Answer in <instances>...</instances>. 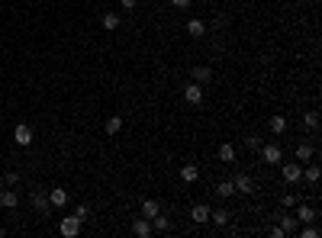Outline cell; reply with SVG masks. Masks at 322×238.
<instances>
[{"instance_id":"32","label":"cell","mask_w":322,"mask_h":238,"mask_svg":"<svg viewBox=\"0 0 322 238\" xmlns=\"http://www.w3.org/2000/svg\"><path fill=\"white\" fill-rule=\"evenodd\" d=\"M119 6H122V10H135V6H139V0H119Z\"/></svg>"},{"instance_id":"3","label":"cell","mask_w":322,"mask_h":238,"mask_svg":"<svg viewBox=\"0 0 322 238\" xmlns=\"http://www.w3.org/2000/svg\"><path fill=\"white\" fill-rule=\"evenodd\" d=\"M261 158H264V164H280L284 161V152H280V145H261Z\"/></svg>"},{"instance_id":"7","label":"cell","mask_w":322,"mask_h":238,"mask_svg":"<svg viewBox=\"0 0 322 238\" xmlns=\"http://www.w3.org/2000/svg\"><path fill=\"white\" fill-rule=\"evenodd\" d=\"M319 219V213L313 206H306V203H300V209H297V222L300 226H306V222H316Z\"/></svg>"},{"instance_id":"35","label":"cell","mask_w":322,"mask_h":238,"mask_svg":"<svg viewBox=\"0 0 322 238\" xmlns=\"http://www.w3.org/2000/svg\"><path fill=\"white\" fill-rule=\"evenodd\" d=\"M3 235H6V232H3V229H0V238H3Z\"/></svg>"},{"instance_id":"28","label":"cell","mask_w":322,"mask_h":238,"mask_svg":"<svg viewBox=\"0 0 322 238\" xmlns=\"http://www.w3.org/2000/svg\"><path fill=\"white\" fill-rule=\"evenodd\" d=\"M303 174H306V180H310V183H319V167H316V164H310Z\"/></svg>"},{"instance_id":"6","label":"cell","mask_w":322,"mask_h":238,"mask_svg":"<svg viewBox=\"0 0 322 238\" xmlns=\"http://www.w3.org/2000/svg\"><path fill=\"white\" fill-rule=\"evenodd\" d=\"M235 193H255V180L248 177V174H235Z\"/></svg>"},{"instance_id":"24","label":"cell","mask_w":322,"mask_h":238,"mask_svg":"<svg viewBox=\"0 0 322 238\" xmlns=\"http://www.w3.org/2000/svg\"><path fill=\"white\" fill-rule=\"evenodd\" d=\"M297 226H300V222H297V216H280V229H284L287 235H290V232H297Z\"/></svg>"},{"instance_id":"23","label":"cell","mask_w":322,"mask_h":238,"mask_svg":"<svg viewBox=\"0 0 322 238\" xmlns=\"http://www.w3.org/2000/svg\"><path fill=\"white\" fill-rule=\"evenodd\" d=\"M158 213H161V206L155 200H145V203H142V216H145V219H152V216H158Z\"/></svg>"},{"instance_id":"4","label":"cell","mask_w":322,"mask_h":238,"mask_svg":"<svg viewBox=\"0 0 322 238\" xmlns=\"http://www.w3.org/2000/svg\"><path fill=\"white\" fill-rule=\"evenodd\" d=\"M184 100H187V103H194V106H200L203 103V87L197 84V80H190V84L184 87Z\"/></svg>"},{"instance_id":"5","label":"cell","mask_w":322,"mask_h":238,"mask_svg":"<svg viewBox=\"0 0 322 238\" xmlns=\"http://www.w3.org/2000/svg\"><path fill=\"white\" fill-rule=\"evenodd\" d=\"M13 142H16L19 148H26V145H32V129L26 126V122H19L16 129H13Z\"/></svg>"},{"instance_id":"33","label":"cell","mask_w":322,"mask_h":238,"mask_svg":"<svg viewBox=\"0 0 322 238\" xmlns=\"http://www.w3.org/2000/svg\"><path fill=\"white\" fill-rule=\"evenodd\" d=\"M280 203H284V206H297V196H293V193H284V200H280Z\"/></svg>"},{"instance_id":"11","label":"cell","mask_w":322,"mask_h":238,"mask_svg":"<svg viewBox=\"0 0 322 238\" xmlns=\"http://www.w3.org/2000/svg\"><path fill=\"white\" fill-rule=\"evenodd\" d=\"M100 23H104V29H107V32H113V29H119L122 16H119L116 10H109V13H104V19H100Z\"/></svg>"},{"instance_id":"27","label":"cell","mask_w":322,"mask_h":238,"mask_svg":"<svg viewBox=\"0 0 322 238\" xmlns=\"http://www.w3.org/2000/svg\"><path fill=\"white\" fill-rule=\"evenodd\" d=\"M303 122H306V129H313V132H316V129H319V113H306Z\"/></svg>"},{"instance_id":"9","label":"cell","mask_w":322,"mask_h":238,"mask_svg":"<svg viewBox=\"0 0 322 238\" xmlns=\"http://www.w3.org/2000/svg\"><path fill=\"white\" fill-rule=\"evenodd\" d=\"M190 219H194L197 226H207V222H210V206H203V203H197V206L190 209Z\"/></svg>"},{"instance_id":"30","label":"cell","mask_w":322,"mask_h":238,"mask_svg":"<svg viewBox=\"0 0 322 238\" xmlns=\"http://www.w3.org/2000/svg\"><path fill=\"white\" fill-rule=\"evenodd\" d=\"M303 238H319V229H316V226H310V222H306V229H303Z\"/></svg>"},{"instance_id":"29","label":"cell","mask_w":322,"mask_h":238,"mask_svg":"<svg viewBox=\"0 0 322 238\" xmlns=\"http://www.w3.org/2000/svg\"><path fill=\"white\" fill-rule=\"evenodd\" d=\"M3 183H6V187H16V183H19V174H16V171H10V174L3 177Z\"/></svg>"},{"instance_id":"14","label":"cell","mask_w":322,"mask_h":238,"mask_svg":"<svg viewBox=\"0 0 322 238\" xmlns=\"http://www.w3.org/2000/svg\"><path fill=\"white\" fill-rule=\"evenodd\" d=\"M16 203H19L16 190H0V206H3V209H13Z\"/></svg>"},{"instance_id":"13","label":"cell","mask_w":322,"mask_h":238,"mask_svg":"<svg viewBox=\"0 0 322 238\" xmlns=\"http://www.w3.org/2000/svg\"><path fill=\"white\" fill-rule=\"evenodd\" d=\"M49 203H52V206H65V203H68V190L65 187L49 190Z\"/></svg>"},{"instance_id":"15","label":"cell","mask_w":322,"mask_h":238,"mask_svg":"<svg viewBox=\"0 0 322 238\" xmlns=\"http://www.w3.org/2000/svg\"><path fill=\"white\" fill-rule=\"evenodd\" d=\"M310 158H313V142H300V145H297V161H300V164H306Z\"/></svg>"},{"instance_id":"26","label":"cell","mask_w":322,"mask_h":238,"mask_svg":"<svg viewBox=\"0 0 322 238\" xmlns=\"http://www.w3.org/2000/svg\"><path fill=\"white\" fill-rule=\"evenodd\" d=\"M74 216H78L81 222H87V219H91V206H87V203H81V206H74Z\"/></svg>"},{"instance_id":"17","label":"cell","mask_w":322,"mask_h":238,"mask_svg":"<svg viewBox=\"0 0 322 238\" xmlns=\"http://www.w3.org/2000/svg\"><path fill=\"white\" fill-rule=\"evenodd\" d=\"M197 177H200V167H197V164H184L181 167V180L184 183H194Z\"/></svg>"},{"instance_id":"1","label":"cell","mask_w":322,"mask_h":238,"mask_svg":"<svg viewBox=\"0 0 322 238\" xmlns=\"http://www.w3.org/2000/svg\"><path fill=\"white\" fill-rule=\"evenodd\" d=\"M81 226H84V222H81L78 216H65V219L58 222V232L65 235V238H74V235L81 232Z\"/></svg>"},{"instance_id":"2","label":"cell","mask_w":322,"mask_h":238,"mask_svg":"<svg viewBox=\"0 0 322 238\" xmlns=\"http://www.w3.org/2000/svg\"><path fill=\"white\" fill-rule=\"evenodd\" d=\"M280 164H284V161H280ZM280 174H284L287 183H297V180H303V164H300V161H290V164L280 167Z\"/></svg>"},{"instance_id":"12","label":"cell","mask_w":322,"mask_h":238,"mask_svg":"<svg viewBox=\"0 0 322 238\" xmlns=\"http://www.w3.org/2000/svg\"><path fill=\"white\" fill-rule=\"evenodd\" d=\"M32 206H36L39 213H49V206H52V203H49V196H45L42 190H32Z\"/></svg>"},{"instance_id":"8","label":"cell","mask_w":322,"mask_h":238,"mask_svg":"<svg viewBox=\"0 0 322 238\" xmlns=\"http://www.w3.org/2000/svg\"><path fill=\"white\" fill-rule=\"evenodd\" d=\"M132 235L135 238H148V235H152V219H145V216H142V219H135L132 222Z\"/></svg>"},{"instance_id":"19","label":"cell","mask_w":322,"mask_h":238,"mask_svg":"<svg viewBox=\"0 0 322 238\" xmlns=\"http://www.w3.org/2000/svg\"><path fill=\"white\" fill-rule=\"evenodd\" d=\"M219 161H225V164H232V161H235V145H229V142H222V145H219Z\"/></svg>"},{"instance_id":"22","label":"cell","mask_w":322,"mask_h":238,"mask_svg":"<svg viewBox=\"0 0 322 238\" xmlns=\"http://www.w3.org/2000/svg\"><path fill=\"white\" fill-rule=\"evenodd\" d=\"M271 132L274 135H284L287 132V116H271Z\"/></svg>"},{"instance_id":"16","label":"cell","mask_w":322,"mask_h":238,"mask_svg":"<svg viewBox=\"0 0 322 238\" xmlns=\"http://www.w3.org/2000/svg\"><path fill=\"white\" fill-rule=\"evenodd\" d=\"M232 219V213H229V209H210V222H216V226H225V222H229Z\"/></svg>"},{"instance_id":"21","label":"cell","mask_w":322,"mask_h":238,"mask_svg":"<svg viewBox=\"0 0 322 238\" xmlns=\"http://www.w3.org/2000/svg\"><path fill=\"white\" fill-rule=\"evenodd\" d=\"M104 129H107V135H119L122 132V116H109Z\"/></svg>"},{"instance_id":"34","label":"cell","mask_w":322,"mask_h":238,"mask_svg":"<svg viewBox=\"0 0 322 238\" xmlns=\"http://www.w3.org/2000/svg\"><path fill=\"white\" fill-rule=\"evenodd\" d=\"M171 6H177V10H187L190 0H171Z\"/></svg>"},{"instance_id":"20","label":"cell","mask_w":322,"mask_h":238,"mask_svg":"<svg viewBox=\"0 0 322 238\" xmlns=\"http://www.w3.org/2000/svg\"><path fill=\"white\" fill-rule=\"evenodd\" d=\"M187 32H190V36H197V39L207 36V23H203V19H190V23H187Z\"/></svg>"},{"instance_id":"18","label":"cell","mask_w":322,"mask_h":238,"mask_svg":"<svg viewBox=\"0 0 322 238\" xmlns=\"http://www.w3.org/2000/svg\"><path fill=\"white\" fill-rule=\"evenodd\" d=\"M152 232H171V219L168 216H152Z\"/></svg>"},{"instance_id":"10","label":"cell","mask_w":322,"mask_h":238,"mask_svg":"<svg viewBox=\"0 0 322 238\" xmlns=\"http://www.w3.org/2000/svg\"><path fill=\"white\" fill-rule=\"evenodd\" d=\"M190 74H194V80H197V84H200V87H207L210 80H213V71H210L207 65H197V68H194V71H190Z\"/></svg>"},{"instance_id":"25","label":"cell","mask_w":322,"mask_h":238,"mask_svg":"<svg viewBox=\"0 0 322 238\" xmlns=\"http://www.w3.org/2000/svg\"><path fill=\"white\" fill-rule=\"evenodd\" d=\"M216 193L222 196V200H229V196L235 193V183H232V180H222V183H219V187H216Z\"/></svg>"},{"instance_id":"31","label":"cell","mask_w":322,"mask_h":238,"mask_svg":"<svg viewBox=\"0 0 322 238\" xmlns=\"http://www.w3.org/2000/svg\"><path fill=\"white\" fill-rule=\"evenodd\" d=\"M245 148H261V139H258V135H248V139H245Z\"/></svg>"}]
</instances>
